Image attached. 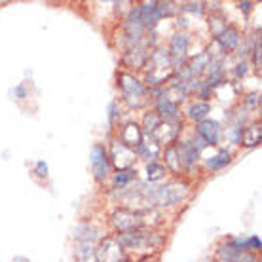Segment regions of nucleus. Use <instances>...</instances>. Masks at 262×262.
<instances>
[{
	"mask_svg": "<svg viewBox=\"0 0 262 262\" xmlns=\"http://www.w3.org/2000/svg\"><path fill=\"white\" fill-rule=\"evenodd\" d=\"M186 194H188V186L184 183L175 181V183H167L156 188V190H152V194H148V202L167 207V205H173V203H179L181 200H184Z\"/></svg>",
	"mask_w": 262,
	"mask_h": 262,
	"instance_id": "obj_1",
	"label": "nucleus"
},
{
	"mask_svg": "<svg viewBox=\"0 0 262 262\" xmlns=\"http://www.w3.org/2000/svg\"><path fill=\"white\" fill-rule=\"evenodd\" d=\"M162 243V237L154 232H143V230H131L124 232L118 237V245L125 249H152Z\"/></svg>",
	"mask_w": 262,
	"mask_h": 262,
	"instance_id": "obj_2",
	"label": "nucleus"
},
{
	"mask_svg": "<svg viewBox=\"0 0 262 262\" xmlns=\"http://www.w3.org/2000/svg\"><path fill=\"white\" fill-rule=\"evenodd\" d=\"M171 67H173V61H171L169 53L165 50H158L152 55L150 63H148V72H146V80L148 84L158 85L162 84L171 72Z\"/></svg>",
	"mask_w": 262,
	"mask_h": 262,
	"instance_id": "obj_3",
	"label": "nucleus"
},
{
	"mask_svg": "<svg viewBox=\"0 0 262 262\" xmlns=\"http://www.w3.org/2000/svg\"><path fill=\"white\" fill-rule=\"evenodd\" d=\"M120 88L124 92L125 101L131 106H141L144 103L146 90H144V85L135 76H131V74H120Z\"/></svg>",
	"mask_w": 262,
	"mask_h": 262,
	"instance_id": "obj_4",
	"label": "nucleus"
},
{
	"mask_svg": "<svg viewBox=\"0 0 262 262\" xmlns=\"http://www.w3.org/2000/svg\"><path fill=\"white\" fill-rule=\"evenodd\" d=\"M143 216H144L143 213H137V211L118 209L112 215V224H114V228L120 230V232L124 234V232H131V230L141 228L144 224Z\"/></svg>",
	"mask_w": 262,
	"mask_h": 262,
	"instance_id": "obj_5",
	"label": "nucleus"
},
{
	"mask_svg": "<svg viewBox=\"0 0 262 262\" xmlns=\"http://www.w3.org/2000/svg\"><path fill=\"white\" fill-rule=\"evenodd\" d=\"M181 129V122L179 120H160V124L154 127L150 133V137L154 139V143H171L175 141Z\"/></svg>",
	"mask_w": 262,
	"mask_h": 262,
	"instance_id": "obj_6",
	"label": "nucleus"
},
{
	"mask_svg": "<svg viewBox=\"0 0 262 262\" xmlns=\"http://www.w3.org/2000/svg\"><path fill=\"white\" fill-rule=\"evenodd\" d=\"M112 162L118 167L120 171L124 169H131V165L135 162V150L127 148L124 143L120 141H114L112 143Z\"/></svg>",
	"mask_w": 262,
	"mask_h": 262,
	"instance_id": "obj_7",
	"label": "nucleus"
},
{
	"mask_svg": "<svg viewBox=\"0 0 262 262\" xmlns=\"http://www.w3.org/2000/svg\"><path fill=\"white\" fill-rule=\"evenodd\" d=\"M92 167L95 173L97 181H105L108 175V154H106L105 146H93L92 148Z\"/></svg>",
	"mask_w": 262,
	"mask_h": 262,
	"instance_id": "obj_8",
	"label": "nucleus"
},
{
	"mask_svg": "<svg viewBox=\"0 0 262 262\" xmlns=\"http://www.w3.org/2000/svg\"><path fill=\"white\" fill-rule=\"evenodd\" d=\"M97 262H120L122 258V247L114 239H105L101 243V249L95 253Z\"/></svg>",
	"mask_w": 262,
	"mask_h": 262,
	"instance_id": "obj_9",
	"label": "nucleus"
},
{
	"mask_svg": "<svg viewBox=\"0 0 262 262\" xmlns=\"http://www.w3.org/2000/svg\"><path fill=\"white\" fill-rule=\"evenodd\" d=\"M198 137L205 144H216L221 139V125L215 120H202L198 125Z\"/></svg>",
	"mask_w": 262,
	"mask_h": 262,
	"instance_id": "obj_10",
	"label": "nucleus"
},
{
	"mask_svg": "<svg viewBox=\"0 0 262 262\" xmlns=\"http://www.w3.org/2000/svg\"><path fill=\"white\" fill-rule=\"evenodd\" d=\"M186 52H188V36L183 33H179L173 36L171 40V48H169V57L175 65H183L184 57H186Z\"/></svg>",
	"mask_w": 262,
	"mask_h": 262,
	"instance_id": "obj_11",
	"label": "nucleus"
},
{
	"mask_svg": "<svg viewBox=\"0 0 262 262\" xmlns=\"http://www.w3.org/2000/svg\"><path fill=\"white\" fill-rule=\"evenodd\" d=\"M120 143H124L127 148H137L143 143V131L137 124H127L120 133Z\"/></svg>",
	"mask_w": 262,
	"mask_h": 262,
	"instance_id": "obj_12",
	"label": "nucleus"
},
{
	"mask_svg": "<svg viewBox=\"0 0 262 262\" xmlns=\"http://www.w3.org/2000/svg\"><path fill=\"white\" fill-rule=\"evenodd\" d=\"M177 146H179V156H181L183 167H186L188 171L196 169L198 160H200V150H196L192 143H183V144H177Z\"/></svg>",
	"mask_w": 262,
	"mask_h": 262,
	"instance_id": "obj_13",
	"label": "nucleus"
},
{
	"mask_svg": "<svg viewBox=\"0 0 262 262\" xmlns=\"http://www.w3.org/2000/svg\"><path fill=\"white\" fill-rule=\"evenodd\" d=\"M216 42L221 44V48L223 50H226V52H232V50H236L237 44H239V33H237L236 27H224L223 33L219 34V36H215Z\"/></svg>",
	"mask_w": 262,
	"mask_h": 262,
	"instance_id": "obj_14",
	"label": "nucleus"
},
{
	"mask_svg": "<svg viewBox=\"0 0 262 262\" xmlns=\"http://www.w3.org/2000/svg\"><path fill=\"white\" fill-rule=\"evenodd\" d=\"M165 164L173 173H179L183 169V164H181V156H179V146L177 144H171L165 150Z\"/></svg>",
	"mask_w": 262,
	"mask_h": 262,
	"instance_id": "obj_15",
	"label": "nucleus"
},
{
	"mask_svg": "<svg viewBox=\"0 0 262 262\" xmlns=\"http://www.w3.org/2000/svg\"><path fill=\"white\" fill-rule=\"evenodd\" d=\"M260 137H262V127L260 124H253L249 125V127H245V131H243V144L245 146H255V144L260 143Z\"/></svg>",
	"mask_w": 262,
	"mask_h": 262,
	"instance_id": "obj_16",
	"label": "nucleus"
},
{
	"mask_svg": "<svg viewBox=\"0 0 262 262\" xmlns=\"http://www.w3.org/2000/svg\"><path fill=\"white\" fill-rule=\"evenodd\" d=\"M205 67H209V55H207V53H202V55H198L196 59L190 63V67H188V76H190V78L200 76V74L205 71Z\"/></svg>",
	"mask_w": 262,
	"mask_h": 262,
	"instance_id": "obj_17",
	"label": "nucleus"
},
{
	"mask_svg": "<svg viewBox=\"0 0 262 262\" xmlns=\"http://www.w3.org/2000/svg\"><path fill=\"white\" fill-rule=\"evenodd\" d=\"M230 152L226 150H221L219 154H215V156H211L209 160H207V167L209 169H223V167H226V165L230 164Z\"/></svg>",
	"mask_w": 262,
	"mask_h": 262,
	"instance_id": "obj_18",
	"label": "nucleus"
},
{
	"mask_svg": "<svg viewBox=\"0 0 262 262\" xmlns=\"http://www.w3.org/2000/svg\"><path fill=\"white\" fill-rule=\"evenodd\" d=\"M144 61H146V52H144V48L135 46L131 52H127V55H125V63L131 67H141Z\"/></svg>",
	"mask_w": 262,
	"mask_h": 262,
	"instance_id": "obj_19",
	"label": "nucleus"
},
{
	"mask_svg": "<svg viewBox=\"0 0 262 262\" xmlns=\"http://www.w3.org/2000/svg\"><path fill=\"white\" fill-rule=\"evenodd\" d=\"M209 112H211L209 103L200 101V103H194V105H190V108H188V116H190L192 120H203L207 114H209Z\"/></svg>",
	"mask_w": 262,
	"mask_h": 262,
	"instance_id": "obj_20",
	"label": "nucleus"
},
{
	"mask_svg": "<svg viewBox=\"0 0 262 262\" xmlns=\"http://www.w3.org/2000/svg\"><path fill=\"white\" fill-rule=\"evenodd\" d=\"M135 179V169H124L118 171L116 177H114V188H124Z\"/></svg>",
	"mask_w": 262,
	"mask_h": 262,
	"instance_id": "obj_21",
	"label": "nucleus"
},
{
	"mask_svg": "<svg viewBox=\"0 0 262 262\" xmlns=\"http://www.w3.org/2000/svg\"><path fill=\"white\" fill-rule=\"evenodd\" d=\"M165 177V167L158 162H150L146 165V179L148 181H160V179Z\"/></svg>",
	"mask_w": 262,
	"mask_h": 262,
	"instance_id": "obj_22",
	"label": "nucleus"
},
{
	"mask_svg": "<svg viewBox=\"0 0 262 262\" xmlns=\"http://www.w3.org/2000/svg\"><path fill=\"white\" fill-rule=\"evenodd\" d=\"M160 116H158V112H150V114H146L144 116V127H146V131L148 133H152L154 131V127H156L158 124H160Z\"/></svg>",
	"mask_w": 262,
	"mask_h": 262,
	"instance_id": "obj_23",
	"label": "nucleus"
},
{
	"mask_svg": "<svg viewBox=\"0 0 262 262\" xmlns=\"http://www.w3.org/2000/svg\"><path fill=\"white\" fill-rule=\"evenodd\" d=\"M173 12H175V4H171V2H158V13H160V17L171 15Z\"/></svg>",
	"mask_w": 262,
	"mask_h": 262,
	"instance_id": "obj_24",
	"label": "nucleus"
},
{
	"mask_svg": "<svg viewBox=\"0 0 262 262\" xmlns=\"http://www.w3.org/2000/svg\"><path fill=\"white\" fill-rule=\"evenodd\" d=\"M247 249H255V251H258V249H260V239H258L256 236L247 237Z\"/></svg>",
	"mask_w": 262,
	"mask_h": 262,
	"instance_id": "obj_25",
	"label": "nucleus"
},
{
	"mask_svg": "<svg viewBox=\"0 0 262 262\" xmlns=\"http://www.w3.org/2000/svg\"><path fill=\"white\" fill-rule=\"evenodd\" d=\"M36 173H38V177H46L48 175V165L44 162H38L36 164Z\"/></svg>",
	"mask_w": 262,
	"mask_h": 262,
	"instance_id": "obj_26",
	"label": "nucleus"
},
{
	"mask_svg": "<svg viewBox=\"0 0 262 262\" xmlns=\"http://www.w3.org/2000/svg\"><path fill=\"white\" fill-rule=\"evenodd\" d=\"M237 262H258V260H256L255 255H245V253H242V255L237 256Z\"/></svg>",
	"mask_w": 262,
	"mask_h": 262,
	"instance_id": "obj_27",
	"label": "nucleus"
},
{
	"mask_svg": "<svg viewBox=\"0 0 262 262\" xmlns=\"http://www.w3.org/2000/svg\"><path fill=\"white\" fill-rule=\"evenodd\" d=\"M184 10H190V12L200 13V12H202V4H194V2H192V4H186V8H184Z\"/></svg>",
	"mask_w": 262,
	"mask_h": 262,
	"instance_id": "obj_28",
	"label": "nucleus"
},
{
	"mask_svg": "<svg viewBox=\"0 0 262 262\" xmlns=\"http://www.w3.org/2000/svg\"><path fill=\"white\" fill-rule=\"evenodd\" d=\"M258 103H260V97H258V93H256V95H251V99L247 101V105H249L251 108H253V106H256Z\"/></svg>",
	"mask_w": 262,
	"mask_h": 262,
	"instance_id": "obj_29",
	"label": "nucleus"
},
{
	"mask_svg": "<svg viewBox=\"0 0 262 262\" xmlns=\"http://www.w3.org/2000/svg\"><path fill=\"white\" fill-rule=\"evenodd\" d=\"M116 114H118V112H116V103H111V114H108V120H111V122H114Z\"/></svg>",
	"mask_w": 262,
	"mask_h": 262,
	"instance_id": "obj_30",
	"label": "nucleus"
},
{
	"mask_svg": "<svg viewBox=\"0 0 262 262\" xmlns=\"http://www.w3.org/2000/svg\"><path fill=\"white\" fill-rule=\"evenodd\" d=\"M251 8H253V2H239V10L243 12H251Z\"/></svg>",
	"mask_w": 262,
	"mask_h": 262,
	"instance_id": "obj_31",
	"label": "nucleus"
},
{
	"mask_svg": "<svg viewBox=\"0 0 262 262\" xmlns=\"http://www.w3.org/2000/svg\"><path fill=\"white\" fill-rule=\"evenodd\" d=\"M245 72H247V65H245V63L237 65V69H236V74H237V76H243Z\"/></svg>",
	"mask_w": 262,
	"mask_h": 262,
	"instance_id": "obj_32",
	"label": "nucleus"
},
{
	"mask_svg": "<svg viewBox=\"0 0 262 262\" xmlns=\"http://www.w3.org/2000/svg\"><path fill=\"white\" fill-rule=\"evenodd\" d=\"M120 262H125V260H120Z\"/></svg>",
	"mask_w": 262,
	"mask_h": 262,
	"instance_id": "obj_33",
	"label": "nucleus"
}]
</instances>
